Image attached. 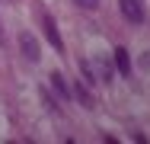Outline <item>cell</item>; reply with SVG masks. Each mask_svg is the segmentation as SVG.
Instances as JSON below:
<instances>
[{
  "label": "cell",
  "mask_w": 150,
  "mask_h": 144,
  "mask_svg": "<svg viewBox=\"0 0 150 144\" xmlns=\"http://www.w3.org/2000/svg\"><path fill=\"white\" fill-rule=\"evenodd\" d=\"M118 10H121V16H125L131 26H141V23L147 19V13H144V3H141V0H118Z\"/></svg>",
  "instance_id": "cell-1"
},
{
  "label": "cell",
  "mask_w": 150,
  "mask_h": 144,
  "mask_svg": "<svg viewBox=\"0 0 150 144\" xmlns=\"http://www.w3.org/2000/svg\"><path fill=\"white\" fill-rule=\"evenodd\" d=\"M19 51H23V58L26 61H38L42 58V48H38V38L32 35V32H19Z\"/></svg>",
  "instance_id": "cell-2"
},
{
  "label": "cell",
  "mask_w": 150,
  "mask_h": 144,
  "mask_svg": "<svg viewBox=\"0 0 150 144\" xmlns=\"http://www.w3.org/2000/svg\"><path fill=\"white\" fill-rule=\"evenodd\" d=\"M42 29H45V38L54 45V51L61 55V51H64V38H61V32H58V23H54L48 13H42Z\"/></svg>",
  "instance_id": "cell-3"
},
{
  "label": "cell",
  "mask_w": 150,
  "mask_h": 144,
  "mask_svg": "<svg viewBox=\"0 0 150 144\" xmlns=\"http://www.w3.org/2000/svg\"><path fill=\"white\" fill-rule=\"evenodd\" d=\"M112 58H115V67H118L121 77H131V55H128V48L118 45V48L112 51Z\"/></svg>",
  "instance_id": "cell-4"
},
{
  "label": "cell",
  "mask_w": 150,
  "mask_h": 144,
  "mask_svg": "<svg viewBox=\"0 0 150 144\" xmlns=\"http://www.w3.org/2000/svg\"><path fill=\"white\" fill-rule=\"evenodd\" d=\"M48 80H51V90L58 93V99H61V103H67V99H70V86H67V80H64V74H58V71H54Z\"/></svg>",
  "instance_id": "cell-5"
},
{
  "label": "cell",
  "mask_w": 150,
  "mask_h": 144,
  "mask_svg": "<svg viewBox=\"0 0 150 144\" xmlns=\"http://www.w3.org/2000/svg\"><path fill=\"white\" fill-rule=\"evenodd\" d=\"M96 64V77H99V83H112V77H115V67H112V61H105V58H96L93 61Z\"/></svg>",
  "instance_id": "cell-6"
},
{
  "label": "cell",
  "mask_w": 150,
  "mask_h": 144,
  "mask_svg": "<svg viewBox=\"0 0 150 144\" xmlns=\"http://www.w3.org/2000/svg\"><path fill=\"white\" fill-rule=\"evenodd\" d=\"M74 93H77V99H80L83 109H93V106H96V99H93V93H90V86H86V83H77V86H74Z\"/></svg>",
  "instance_id": "cell-7"
},
{
  "label": "cell",
  "mask_w": 150,
  "mask_h": 144,
  "mask_svg": "<svg viewBox=\"0 0 150 144\" xmlns=\"http://www.w3.org/2000/svg\"><path fill=\"white\" fill-rule=\"evenodd\" d=\"M80 74H83V83L90 86V90H93L96 83H99V77L93 74V64H90V61H80Z\"/></svg>",
  "instance_id": "cell-8"
},
{
  "label": "cell",
  "mask_w": 150,
  "mask_h": 144,
  "mask_svg": "<svg viewBox=\"0 0 150 144\" xmlns=\"http://www.w3.org/2000/svg\"><path fill=\"white\" fill-rule=\"evenodd\" d=\"M74 3H77L80 10H86V13H96V10H99V0H74Z\"/></svg>",
  "instance_id": "cell-9"
},
{
  "label": "cell",
  "mask_w": 150,
  "mask_h": 144,
  "mask_svg": "<svg viewBox=\"0 0 150 144\" xmlns=\"http://www.w3.org/2000/svg\"><path fill=\"white\" fill-rule=\"evenodd\" d=\"M141 71H150V48L144 51V58H141Z\"/></svg>",
  "instance_id": "cell-10"
},
{
  "label": "cell",
  "mask_w": 150,
  "mask_h": 144,
  "mask_svg": "<svg viewBox=\"0 0 150 144\" xmlns=\"http://www.w3.org/2000/svg\"><path fill=\"white\" fill-rule=\"evenodd\" d=\"M0 45H3V29H0Z\"/></svg>",
  "instance_id": "cell-11"
}]
</instances>
